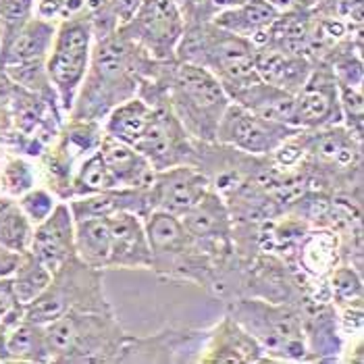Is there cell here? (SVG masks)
<instances>
[{"label":"cell","mask_w":364,"mask_h":364,"mask_svg":"<svg viewBox=\"0 0 364 364\" xmlns=\"http://www.w3.org/2000/svg\"><path fill=\"white\" fill-rule=\"evenodd\" d=\"M33 223L23 215L17 202H11L0 217V244L13 252H28Z\"/></svg>","instance_id":"28"},{"label":"cell","mask_w":364,"mask_h":364,"mask_svg":"<svg viewBox=\"0 0 364 364\" xmlns=\"http://www.w3.org/2000/svg\"><path fill=\"white\" fill-rule=\"evenodd\" d=\"M333 289L339 298L352 300L354 294L360 296V279L356 277V273L352 269H339L333 277Z\"/></svg>","instance_id":"32"},{"label":"cell","mask_w":364,"mask_h":364,"mask_svg":"<svg viewBox=\"0 0 364 364\" xmlns=\"http://www.w3.org/2000/svg\"><path fill=\"white\" fill-rule=\"evenodd\" d=\"M152 107H154L152 119L134 148L141 156H146V161L152 165L154 171H163L177 165H194L198 140H194L183 129V125L168 107L167 96L152 102Z\"/></svg>","instance_id":"9"},{"label":"cell","mask_w":364,"mask_h":364,"mask_svg":"<svg viewBox=\"0 0 364 364\" xmlns=\"http://www.w3.org/2000/svg\"><path fill=\"white\" fill-rule=\"evenodd\" d=\"M242 2H246V0H204V4H206L213 13L223 11V9H231V6H237V4H242Z\"/></svg>","instance_id":"34"},{"label":"cell","mask_w":364,"mask_h":364,"mask_svg":"<svg viewBox=\"0 0 364 364\" xmlns=\"http://www.w3.org/2000/svg\"><path fill=\"white\" fill-rule=\"evenodd\" d=\"M56 33V23L33 15L26 23V28L17 33V38L9 44V48L0 56V67L13 65H31L46 63L48 53L53 48Z\"/></svg>","instance_id":"21"},{"label":"cell","mask_w":364,"mask_h":364,"mask_svg":"<svg viewBox=\"0 0 364 364\" xmlns=\"http://www.w3.org/2000/svg\"><path fill=\"white\" fill-rule=\"evenodd\" d=\"M17 204H19V208L23 210V215L28 217L29 221L33 225H38L55 210V206L58 202H56L50 192L33 186L26 194H21V200Z\"/></svg>","instance_id":"30"},{"label":"cell","mask_w":364,"mask_h":364,"mask_svg":"<svg viewBox=\"0 0 364 364\" xmlns=\"http://www.w3.org/2000/svg\"><path fill=\"white\" fill-rule=\"evenodd\" d=\"M298 134V127L262 119L235 102H229L219 121L215 141L248 152L252 156H269Z\"/></svg>","instance_id":"10"},{"label":"cell","mask_w":364,"mask_h":364,"mask_svg":"<svg viewBox=\"0 0 364 364\" xmlns=\"http://www.w3.org/2000/svg\"><path fill=\"white\" fill-rule=\"evenodd\" d=\"M229 100L248 109L254 114L283 123L289 127H298L296 121V94L281 90L277 85L267 84L260 77L252 80L250 84L237 87L229 94ZM300 129V127H298Z\"/></svg>","instance_id":"16"},{"label":"cell","mask_w":364,"mask_h":364,"mask_svg":"<svg viewBox=\"0 0 364 364\" xmlns=\"http://www.w3.org/2000/svg\"><path fill=\"white\" fill-rule=\"evenodd\" d=\"M141 219L152 252L150 271L161 277L196 281L206 289H219L223 285L221 269L198 248L179 217L163 210H148Z\"/></svg>","instance_id":"4"},{"label":"cell","mask_w":364,"mask_h":364,"mask_svg":"<svg viewBox=\"0 0 364 364\" xmlns=\"http://www.w3.org/2000/svg\"><path fill=\"white\" fill-rule=\"evenodd\" d=\"M279 17V11L267 0H246L237 6L215 13L213 23L217 28L252 40L254 46H262L269 40V29Z\"/></svg>","instance_id":"19"},{"label":"cell","mask_w":364,"mask_h":364,"mask_svg":"<svg viewBox=\"0 0 364 364\" xmlns=\"http://www.w3.org/2000/svg\"><path fill=\"white\" fill-rule=\"evenodd\" d=\"M69 310H112L105 296V271L85 264L77 254L56 269L48 287L26 306L23 318L38 325H46Z\"/></svg>","instance_id":"5"},{"label":"cell","mask_w":364,"mask_h":364,"mask_svg":"<svg viewBox=\"0 0 364 364\" xmlns=\"http://www.w3.org/2000/svg\"><path fill=\"white\" fill-rule=\"evenodd\" d=\"M29 252L50 273L75 256V221L67 202H58L44 221L33 225Z\"/></svg>","instance_id":"13"},{"label":"cell","mask_w":364,"mask_h":364,"mask_svg":"<svg viewBox=\"0 0 364 364\" xmlns=\"http://www.w3.org/2000/svg\"><path fill=\"white\" fill-rule=\"evenodd\" d=\"M210 190L208 177L194 165H177L154 173L148 188L150 210L183 217Z\"/></svg>","instance_id":"11"},{"label":"cell","mask_w":364,"mask_h":364,"mask_svg":"<svg viewBox=\"0 0 364 364\" xmlns=\"http://www.w3.org/2000/svg\"><path fill=\"white\" fill-rule=\"evenodd\" d=\"M165 92L183 129L198 141H215L219 121L231 102L221 82L200 65L168 60Z\"/></svg>","instance_id":"3"},{"label":"cell","mask_w":364,"mask_h":364,"mask_svg":"<svg viewBox=\"0 0 364 364\" xmlns=\"http://www.w3.org/2000/svg\"><path fill=\"white\" fill-rule=\"evenodd\" d=\"M36 15V0H0V56Z\"/></svg>","instance_id":"29"},{"label":"cell","mask_w":364,"mask_h":364,"mask_svg":"<svg viewBox=\"0 0 364 364\" xmlns=\"http://www.w3.org/2000/svg\"><path fill=\"white\" fill-rule=\"evenodd\" d=\"M117 181L111 175L109 167L105 165L98 148L85 159L82 167L77 168L73 181H71V190L69 196H90V194H100V192H109V190H117Z\"/></svg>","instance_id":"27"},{"label":"cell","mask_w":364,"mask_h":364,"mask_svg":"<svg viewBox=\"0 0 364 364\" xmlns=\"http://www.w3.org/2000/svg\"><path fill=\"white\" fill-rule=\"evenodd\" d=\"M159 63L119 29L94 38L84 82L69 111L71 121L98 123L117 105L138 96L141 82L154 73Z\"/></svg>","instance_id":"1"},{"label":"cell","mask_w":364,"mask_h":364,"mask_svg":"<svg viewBox=\"0 0 364 364\" xmlns=\"http://www.w3.org/2000/svg\"><path fill=\"white\" fill-rule=\"evenodd\" d=\"M204 333L200 331H175L150 337H127L119 363H175L192 360L186 352H196L198 341Z\"/></svg>","instance_id":"15"},{"label":"cell","mask_w":364,"mask_h":364,"mask_svg":"<svg viewBox=\"0 0 364 364\" xmlns=\"http://www.w3.org/2000/svg\"><path fill=\"white\" fill-rule=\"evenodd\" d=\"M231 318L271 354L283 358H302V323L289 306L269 304L264 300H237L231 304Z\"/></svg>","instance_id":"7"},{"label":"cell","mask_w":364,"mask_h":364,"mask_svg":"<svg viewBox=\"0 0 364 364\" xmlns=\"http://www.w3.org/2000/svg\"><path fill=\"white\" fill-rule=\"evenodd\" d=\"M19 252H13L9 248H4L0 244V277H11L13 271L17 269V262H19Z\"/></svg>","instance_id":"33"},{"label":"cell","mask_w":364,"mask_h":364,"mask_svg":"<svg viewBox=\"0 0 364 364\" xmlns=\"http://www.w3.org/2000/svg\"><path fill=\"white\" fill-rule=\"evenodd\" d=\"M254 69L262 82L277 85L291 94H298L300 87L309 80L312 63L306 56L287 53L279 46L267 42L262 46H256Z\"/></svg>","instance_id":"17"},{"label":"cell","mask_w":364,"mask_h":364,"mask_svg":"<svg viewBox=\"0 0 364 364\" xmlns=\"http://www.w3.org/2000/svg\"><path fill=\"white\" fill-rule=\"evenodd\" d=\"M98 152L119 188H127V190L150 188L156 171L134 146L102 134V140L98 144Z\"/></svg>","instance_id":"18"},{"label":"cell","mask_w":364,"mask_h":364,"mask_svg":"<svg viewBox=\"0 0 364 364\" xmlns=\"http://www.w3.org/2000/svg\"><path fill=\"white\" fill-rule=\"evenodd\" d=\"M2 186L11 192V194H26L28 190L33 188V171L26 161L15 159L11 161L4 171H2Z\"/></svg>","instance_id":"31"},{"label":"cell","mask_w":364,"mask_h":364,"mask_svg":"<svg viewBox=\"0 0 364 364\" xmlns=\"http://www.w3.org/2000/svg\"><path fill=\"white\" fill-rule=\"evenodd\" d=\"M92 44L94 23L90 9L56 23L55 42L46 58V73L65 111H71L75 94L84 82Z\"/></svg>","instance_id":"6"},{"label":"cell","mask_w":364,"mask_h":364,"mask_svg":"<svg viewBox=\"0 0 364 364\" xmlns=\"http://www.w3.org/2000/svg\"><path fill=\"white\" fill-rule=\"evenodd\" d=\"M4 360L50 363L44 325L21 318L15 325L4 327Z\"/></svg>","instance_id":"23"},{"label":"cell","mask_w":364,"mask_h":364,"mask_svg":"<svg viewBox=\"0 0 364 364\" xmlns=\"http://www.w3.org/2000/svg\"><path fill=\"white\" fill-rule=\"evenodd\" d=\"M69 204V210L73 215V221H84V219H107L114 213H136L144 217L150 210L148 202V188L146 190H127V188H117L100 194H90V196L73 198Z\"/></svg>","instance_id":"20"},{"label":"cell","mask_w":364,"mask_h":364,"mask_svg":"<svg viewBox=\"0 0 364 364\" xmlns=\"http://www.w3.org/2000/svg\"><path fill=\"white\" fill-rule=\"evenodd\" d=\"M154 107L148 105L140 96H134L121 105H117L105 119V134L114 140L125 141L129 146H136L141 134L146 132Z\"/></svg>","instance_id":"24"},{"label":"cell","mask_w":364,"mask_h":364,"mask_svg":"<svg viewBox=\"0 0 364 364\" xmlns=\"http://www.w3.org/2000/svg\"><path fill=\"white\" fill-rule=\"evenodd\" d=\"M75 254L94 269L100 271L109 269V254H111L109 219L75 221Z\"/></svg>","instance_id":"25"},{"label":"cell","mask_w":364,"mask_h":364,"mask_svg":"<svg viewBox=\"0 0 364 364\" xmlns=\"http://www.w3.org/2000/svg\"><path fill=\"white\" fill-rule=\"evenodd\" d=\"M11 279H13V287H15L19 304L26 309L48 287V283L53 279V273L40 260H36L33 254L28 250L19 256L17 269L13 271Z\"/></svg>","instance_id":"26"},{"label":"cell","mask_w":364,"mask_h":364,"mask_svg":"<svg viewBox=\"0 0 364 364\" xmlns=\"http://www.w3.org/2000/svg\"><path fill=\"white\" fill-rule=\"evenodd\" d=\"M262 346L254 339L242 325H237L231 316L215 329L210 336L208 356L204 363H258L262 360Z\"/></svg>","instance_id":"22"},{"label":"cell","mask_w":364,"mask_h":364,"mask_svg":"<svg viewBox=\"0 0 364 364\" xmlns=\"http://www.w3.org/2000/svg\"><path fill=\"white\" fill-rule=\"evenodd\" d=\"M53 363H119L127 333L114 312L69 310L44 325Z\"/></svg>","instance_id":"2"},{"label":"cell","mask_w":364,"mask_h":364,"mask_svg":"<svg viewBox=\"0 0 364 364\" xmlns=\"http://www.w3.org/2000/svg\"><path fill=\"white\" fill-rule=\"evenodd\" d=\"M343 119L339 102V82L327 65L310 69L306 84L296 94V121L300 129H321L339 125Z\"/></svg>","instance_id":"12"},{"label":"cell","mask_w":364,"mask_h":364,"mask_svg":"<svg viewBox=\"0 0 364 364\" xmlns=\"http://www.w3.org/2000/svg\"><path fill=\"white\" fill-rule=\"evenodd\" d=\"M186 28L183 13L175 0H141L136 13L119 26L150 58L175 60V48Z\"/></svg>","instance_id":"8"},{"label":"cell","mask_w":364,"mask_h":364,"mask_svg":"<svg viewBox=\"0 0 364 364\" xmlns=\"http://www.w3.org/2000/svg\"><path fill=\"white\" fill-rule=\"evenodd\" d=\"M109 219L111 229V254L109 269L136 271L152 267V252L148 244V235L144 229V219L136 213H114Z\"/></svg>","instance_id":"14"}]
</instances>
